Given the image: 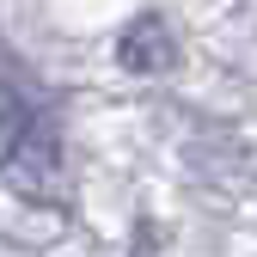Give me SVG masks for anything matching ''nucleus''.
Listing matches in <instances>:
<instances>
[{
    "mask_svg": "<svg viewBox=\"0 0 257 257\" xmlns=\"http://www.w3.org/2000/svg\"><path fill=\"white\" fill-rule=\"evenodd\" d=\"M55 166V135H49V122L31 110L19 92H0V172L31 184L37 172Z\"/></svg>",
    "mask_w": 257,
    "mask_h": 257,
    "instance_id": "f257e3e1",
    "label": "nucleus"
},
{
    "mask_svg": "<svg viewBox=\"0 0 257 257\" xmlns=\"http://www.w3.org/2000/svg\"><path fill=\"white\" fill-rule=\"evenodd\" d=\"M116 55H122V68L153 74V68H166V61H172V37H166V25H159V19H135V25L122 31Z\"/></svg>",
    "mask_w": 257,
    "mask_h": 257,
    "instance_id": "f03ea898",
    "label": "nucleus"
}]
</instances>
